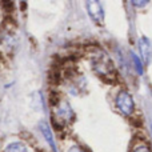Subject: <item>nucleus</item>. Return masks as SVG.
Returning a JSON list of instances; mask_svg holds the SVG:
<instances>
[{
  "instance_id": "obj_1",
  "label": "nucleus",
  "mask_w": 152,
  "mask_h": 152,
  "mask_svg": "<svg viewBox=\"0 0 152 152\" xmlns=\"http://www.w3.org/2000/svg\"><path fill=\"white\" fill-rule=\"evenodd\" d=\"M91 64L94 71L96 72L100 77L105 79V80H110L113 77V66L112 61L110 60L107 55H105L103 51L96 50L92 52L91 55Z\"/></svg>"
},
{
  "instance_id": "obj_2",
  "label": "nucleus",
  "mask_w": 152,
  "mask_h": 152,
  "mask_svg": "<svg viewBox=\"0 0 152 152\" xmlns=\"http://www.w3.org/2000/svg\"><path fill=\"white\" fill-rule=\"evenodd\" d=\"M72 118H74V111L66 100H59L58 104L53 105V124L64 126L66 123L71 121Z\"/></svg>"
},
{
  "instance_id": "obj_3",
  "label": "nucleus",
  "mask_w": 152,
  "mask_h": 152,
  "mask_svg": "<svg viewBox=\"0 0 152 152\" xmlns=\"http://www.w3.org/2000/svg\"><path fill=\"white\" fill-rule=\"evenodd\" d=\"M116 105H118L119 111L127 116L132 115V112H134V107H135L134 99H132L131 95L126 91L119 92L118 97H116Z\"/></svg>"
},
{
  "instance_id": "obj_4",
  "label": "nucleus",
  "mask_w": 152,
  "mask_h": 152,
  "mask_svg": "<svg viewBox=\"0 0 152 152\" xmlns=\"http://www.w3.org/2000/svg\"><path fill=\"white\" fill-rule=\"evenodd\" d=\"M86 5H87V11H88L89 16H91L95 21H103L104 11H103V7L99 1L91 0V1H87Z\"/></svg>"
},
{
  "instance_id": "obj_5",
  "label": "nucleus",
  "mask_w": 152,
  "mask_h": 152,
  "mask_svg": "<svg viewBox=\"0 0 152 152\" xmlns=\"http://www.w3.org/2000/svg\"><path fill=\"white\" fill-rule=\"evenodd\" d=\"M139 50H140V55H142L143 61L150 63L151 56H152V44L147 37H140L139 40Z\"/></svg>"
},
{
  "instance_id": "obj_6",
  "label": "nucleus",
  "mask_w": 152,
  "mask_h": 152,
  "mask_svg": "<svg viewBox=\"0 0 152 152\" xmlns=\"http://www.w3.org/2000/svg\"><path fill=\"white\" fill-rule=\"evenodd\" d=\"M40 129H42V134H43V136L45 137V140L48 142V144H50L51 147H52L53 150H55V142H53L52 132H51L50 127L47 126V123H44V121H43V123L40 124Z\"/></svg>"
},
{
  "instance_id": "obj_7",
  "label": "nucleus",
  "mask_w": 152,
  "mask_h": 152,
  "mask_svg": "<svg viewBox=\"0 0 152 152\" xmlns=\"http://www.w3.org/2000/svg\"><path fill=\"white\" fill-rule=\"evenodd\" d=\"M4 152H28L27 151V147L23 144V143H19V142H15V143H11L5 147Z\"/></svg>"
},
{
  "instance_id": "obj_8",
  "label": "nucleus",
  "mask_w": 152,
  "mask_h": 152,
  "mask_svg": "<svg viewBox=\"0 0 152 152\" xmlns=\"http://www.w3.org/2000/svg\"><path fill=\"white\" fill-rule=\"evenodd\" d=\"M132 59H134V64L136 66V68H137V72H139V74H142V72H143V67H142V64H140L139 58H137L135 53H132Z\"/></svg>"
},
{
  "instance_id": "obj_9",
  "label": "nucleus",
  "mask_w": 152,
  "mask_h": 152,
  "mask_svg": "<svg viewBox=\"0 0 152 152\" xmlns=\"http://www.w3.org/2000/svg\"><path fill=\"white\" fill-rule=\"evenodd\" d=\"M132 152H152V151L150 150V147H148V145L143 144V145H139V147H136Z\"/></svg>"
},
{
  "instance_id": "obj_10",
  "label": "nucleus",
  "mask_w": 152,
  "mask_h": 152,
  "mask_svg": "<svg viewBox=\"0 0 152 152\" xmlns=\"http://www.w3.org/2000/svg\"><path fill=\"white\" fill-rule=\"evenodd\" d=\"M68 152H84V151L81 150L79 145H72V147L68 150Z\"/></svg>"
},
{
  "instance_id": "obj_11",
  "label": "nucleus",
  "mask_w": 152,
  "mask_h": 152,
  "mask_svg": "<svg viewBox=\"0 0 152 152\" xmlns=\"http://www.w3.org/2000/svg\"><path fill=\"white\" fill-rule=\"evenodd\" d=\"M134 4H136V5H145L147 4V1H132Z\"/></svg>"
}]
</instances>
